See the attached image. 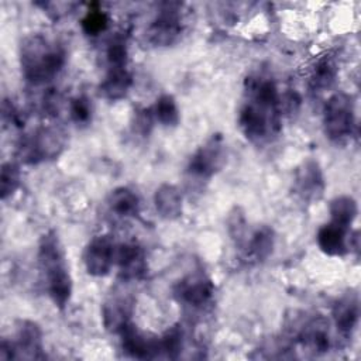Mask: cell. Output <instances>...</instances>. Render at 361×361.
Listing matches in <instances>:
<instances>
[{
  "label": "cell",
  "instance_id": "cell-13",
  "mask_svg": "<svg viewBox=\"0 0 361 361\" xmlns=\"http://www.w3.org/2000/svg\"><path fill=\"white\" fill-rule=\"evenodd\" d=\"M123 351L133 358H154L159 355L158 337H148L141 333L133 323L127 324L120 333Z\"/></svg>",
  "mask_w": 361,
  "mask_h": 361
},
{
  "label": "cell",
  "instance_id": "cell-26",
  "mask_svg": "<svg viewBox=\"0 0 361 361\" xmlns=\"http://www.w3.org/2000/svg\"><path fill=\"white\" fill-rule=\"evenodd\" d=\"M159 341V354H164L168 358H178L183 348V331L179 324L169 327L161 337Z\"/></svg>",
  "mask_w": 361,
  "mask_h": 361
},
{
  "label": "cell",
  "instance_id": "cell-23",
  "mask_svg": "<svg viewBox=\"0 0 361 361\" xmlns=\"http://www.w3.org/2000/svg\"><path fill=\"white\" fill-rule=\"evenodd\" d=\"M337 76V66L336 62L329 58L324 56L322 59L317 61V63L314 65V68L312 69L310 73V87L314 92H323L326 89H329Z\"/></svg>",
  "mask_w": 361,
  "mask_h": 361
},
{
  "label": "cell",
  "instance_id": "cell-28",
  "mask_svg": "<svg viewBox=\"0 0 361 361\" xmlns=\"http://www.w3.org/2000/svg\"><path fill=\"white\" fill-rule=\"evenodd\" d=\"M82 30L86 35L96 37L102 32H104L109 27V16L106 11L100 8H89V11L85 14V17L80 21Z\"/></svg>",
  "mask_w": 361,
  "mask_h": 361
},
{
  "label": "cell",
  "instance_id": "cell-3",
  "mask_svg": "<svg viewBox=\"0 0 361 361\" xmlns=\"http://www.w3.org/2000/svg\"><path fill=\"white\" fill-rule=\"evenodd\" d=\"M63 47L42 34L27 35L20 45V66L27 82L42 85L52 80L63 68Z\"/></svg>",
  "mask_w": 361,
  "mask_h": 361
},
{
  "label": "cell",
  "instance_id": "cell-17",
  "mask_svg": "<svg viewBox=\"0 0 361 361\" xmlns=\"http://www.w3.org/2000/svg\"><path fill=\"white\" fill-rule=\"evenodd\" d=\"M347 228L329 221L327 224H323L316 234L317 245L326 255L343 257L350 248L347 243Z\"/></svg>",
  "mask_w": 361,
  "mask_h": 361
},
{
  "label": "cell",
  "instance_id": "cell-5",
  "mask_svg": "<svg viewBox=\"0 0 361 361\" xmlns=\"http://www.w3.org/2000/svg\"><path fill=\"white\" fill-rule=\"evenodd\" d=\"M355 126L354 102L347 93L331 94L323 109V128L326 137L333 142L347 140Z\"/></svg>",
  "mask_w": 361,
  "mask_h": 361
},
{
  "label": "cell",
  "instance_id": "cell-6",
  "mask_svg": "<svg viewBox=\"0 0 361 361\" xmlns=\"http://www.w3.org/2000/svg\"><path fill=\"white\" fill-rule=\"evenodd\" d=\"M226 141L220 133L212 134L190 157L186 172L190 178L206 180L216 175L226 164Z\"/></svg>",
  "mask_w": 361,
  "mask_h": 361
},
{
  "label": "cell",
  "instance_id": "cell-19",
  "mask_svg": "<svg viewBox=\"0 0 361 361\" xmlns=\"http://www.w3.org/2000/svg\"><path fill=\"white\" fill-rule=\"evenodd\" d=\"M133 85V76L127 68H109L107 75L99 85V94L110 102L126 97Z\"/></svg>",
  "mask_w": 361,
  "mask_h": 361
},
{
  "label": "cell",
  "instance_id": "cell-9",
  "mask_svg": "<svg viewBox=\"0 0 361 361\" xmlns=\"http://www.w3.org/2000/svg\"><path fill=\"white\" fill-rule=\"evenodd\" d=\"M116 247L114 241L106 234L93 237L83 251L86 272L92 276L107 275L116 259Z\"/></svg>",
  "mask_w": 361,
  "mask_h": 361
},
{
  "label": "cell",
  "instance_id": "cell-31",
  "mask_svg": "<svg viewBox=\"0 0 361 361\" xmlns=\"http://www.w3.org/2000/svg\"><path fill=\"white\" fill-rule=\"evenodd\" d=\"M154 120H155V116L152 109L142 107L135 110L134 118H133V131L141 137L149 135L154 126Z\"/></svg>",
  "mask_w": 361,
  "mask_h": 361
},
{
  "label": "cell",
  "instance_id": "cell-8",
  "mask_svg": "<svg viewBox=\"0 0 361 361\" xmlns=\"http://www.w3.org/2000/svg\"><path fill=\"white\" fill-rule=\"evenodd\" d=\"M326 189L324 175L317 161L306 159L295 171L293 192L303 202L319 200Z\"/></svg>",
  "mask_w": 361,
  "mask_h": 361
},
{
  "label": "cell",
  "instance_id": "cell-11",
  "mask_svg": "<svg viewBox=\"0 0 361 361\" xmlns=\"http://www.w3.org/2000/svg\"><path fill=\"white\" fill-rule=\"evenodd\" d=\"M173 293L179 302L193 307H200L213 298L214 285L203 272H193L176 283Z\"/></svg>",
  "mask_w": 361,
  "mask_h": 361
},
{
  "label": "cell",
  "instance_id": "cell-1",
  "mask_svg": "<svg viewBox=\"0 0 361 361\" xmlns=\"http://www.w3.org/2000/svg\"><path fill=\"white\" fill-rule=\"evenodd\" d=\"M281 96L276 83L265 75H251L244 82V102L238 127L247 140L262 144L281 131Z\"/></svg>",
  "mask_w": 361,
  "mask_h": 361
},
{
  "label": "cell",
  "instance_id": "cell-29",
  "mask_svg": "<svg viewBox=\"0 0 361 361\" xmlns=\"http://www.w3.org/2000/svg\"><path fill=\"white\" fill-rule=\"evenodd\" d=\"M106 59L109 68H126L128 59L127 42L123 37L117 35L110 39L106 48Z\"/></svg>",
  "mask_w": 361,
  "mask_h": 361
},
{
  "label": "cell",
  "instance_id": "cell-18",
  "mask_svg": "<svg viewBox=\"0 0 361 361\" xmlns=\"http://www.w3.org/2000/svg\"><path fill=\"white\" fill-rule=\"evenodd\" d=\"M182 202L180 190L171 183H162L154 193L155 209L158 214L165 220H175L182 216Z\"/></svg>",
  "mask_w": 361,
  "mask_h": 361
},
{
  "label": "cell",
  "instance_id": "cell-12",
  "mask_svg": "<svg viewBox=\"0 0 361 361\" xmlns=\"http://www.w3.org/2000/svg\"><path fill=\"white\" fill-rule=\"evenodd\" d=\"M114 264H117L120 276L124 281H140L148 271L145 251L134 241L123 243L116 247Z\"/></svg>",
  "mask_w": 361,
  "mask_h": 361
},
{
  "label": "cell",
  "instance_id": "cell-24",
  "mask_svg": "<svg viewBox=\"0 0 361 361\" xmlns=\"http://www.w3.org/2000/svg\"><path fill=\"white\" fill-rule=\"evenodd\" d=\"M227 231L230 238L234 241V244L237 247H240L241 250L245 248L247 241H248V223L245 219V213L241 207L235 206L230 210L228 216H227Z\"/></svg>",
  "mask_w": 361,
  "mask_h": 361
},
{
  "label": "cell",
  "instance_id": "cell-15",
  "mask_svg": "<svg viewBox=\"0 0 361 361\" xmlns=\"http://www.w3.org/2000/svg\"><path fill=\"white\" fill-rule=\"evenodd\" d=\"M298 338L302 345L313 354L327 353L331 345L329 322L322 316L307 320L298 331Z\"/></svg>",
  "mask_w": 361,
  "mask_h": 361
},
{
  "label": "cell",
  "instance_id": "cell-21",
  "mask_svg": "<svg viewBox=\"0 0 361 361\" xmlns=\"http://www.w3.org/2000/svg\"><path fill=\"white\" fill-rule=\"evenodd\" d=\"M275 233L269 226H259L254 230L247 241L245 251L255 261H265L274 251Z\"/></svg>",
  "mask_w": 361,
  "mask_h": 361
},
{
  "label": "cell",
  "instance_id": "cell-22",
  "mask_svg": "<svg viewBox=\"0 0 361 361\" xmlns=\"http://www.w3.org/2000/svg\"><path fill=\"white\" fill-rule=\"evenodd\" d=\"M329 212L331 223L348 230L358 214V204L354 197L341 195L330 202Z\"/></svg>",
  "mask_w": 361,
  "mask_h": 361
},
{
  "label": "cell",
  "instance_id": "cell-20",
  "mask_svg": "<svg viewBox=\"0 0 361 361\" xmlns=\"http://www.w3.org/2000/svg\"><path fill=\"white\" fill-rule=\"evenodd\" d=\"M107 203L109 209L123 219L135 217L140 213V197L127 186H120L111 190Z\"/></svg>",
  "mask_w": 361,
  "mask_h": 361
},
{
  "label": "cell",
  "instance_id": "cell-4",
  "mask_svg": "<svg viewBox=\"0 0 361 361\" xmlns=\"http://www.w3.org/2000/svg\"><path fill=\"white\" fill-rule=\"evenodd\" d=\"M66 147V133L58 126H44L25 135L17 145L18 159L35 165L58 158Z\"/></svg>",
  "mask_w": 361,
  "mask_h": 361
},
{
  "label": "cell",
  "instance_id": "cell-30",
  "mask_svg": "<svg viewBox=\"0 0 361 361\" xmlns=\"http://www.w3.org/2000/svg\"><path fill=\"white\" fill-rule=\"evenodd\" d=\"M93 107L86 96H76L69 103V116L78 126H86L92 121Z\"/></svg>",
  "mask_w": 361,
  "mask_h": 361
},
{
  "label": "cell",
  "instance_id": "cell-25",
  "mask_svg": "<svg viewBox=\"0 0 361 361\" xmlns=\"http://www.w3.org/2000/svg\"><path fill=\"white\" fill-rule=\"evenodd\" d=\"M152 111H154L155 120L165 127H175L179 124V120H180L179 109L172 94H168V93L161 94L157 99Z\"/></svg>",
  "mask_w": 361,
  "mask_h": 361
},
{
  "label": "cell",
  "instance_id": "cell-7",
  "mask_svg": "<svg viewBox=\"0 0 361 361\" xmlns=\"http://www.w3.org/2000/svg\"><path fill=\"white\" fill-rule=\"evenodd\" d=\"M182 32V16L179 4L166 3L158 11L147 30V39L155 47L173 44Z\"/></svg>",
  "mask_w": 361,
  "mask_h": 361
},
{
  "label": "cell",
  "instance_id": "cell-2",
  "mask_svg": "<svg viewBox=\"0 0 361 361\" xmlns=\"http://www.w3.org/2000/svg\"><path fill=\"white\" fill-rule=\"evenodd\" d=\"M38 265L49 299L58 309H65L72 295V276L62 243L54 230L39 238Z\"/></svg>",
  "mask_w": 361,
  "mask_h": 361
},
{
  "label": "cell",
  "instance_id": "cell-16",
  "mask_svg": "<svg viewBox=\"0 0 361 361\" xmlns=\"http://www.w3.org/2000/svg\"><path fill=\"white\" fill-rule=\"evenodd\" d=\"M360 317L358 296L354 292L343 295L333 306V319L337 330L348 336L355 329Z\"/></svg>",
  "mask_w": 361,
  "mask_h": 361
},
{
  "label": "cell",
  "instance_id": "cell-10",
  "mask_svg": "<svg viewBox=\"0 0 361 361\" xmlns=\"http://www.w3.org/2000/svg\"><path fill=\"white\" fill-rule=\"evenodd\" d=\"M13 351V358L38 360L44 358L42 331L35 322L18 320L16 329V338L8 340Z\"/></svg>",
  "mask_w": 361,
  "mask_h": 361
},
{
  "label": "cell",
  "instance_id": "cell-14",
  "mask_svg": "<svg viewBox=\"0 0 361 361\" xmlns=\"http://www.w3.org/2000/svg\"><path fill=\"white\" fill-rule=\"evenodd\" d=\"M133 314V299L127 295H111L102 306L103 324L107 331L118 334L127 324Z\"/></svg>",
  "mask_w": 361,
  "mask_h": 361
},
{
  "label": "cell",
  "instance_id": "cell-27",
  "mask_svg": "<svg viewBox=\"0 0 361 361\" xmlns=\"http://www.w3.org/2000/svg\"><path fill=\"white\" fill-rule=\"evenodd\" d=\"M20 178H21V172L16 162L10 161L1 165L0 195L3 200H6L8 196H11L17 190V188L20 186Z\"/></svg>",
  "mask_w": 361,
  "mask_h": 361
}]
</instances>
